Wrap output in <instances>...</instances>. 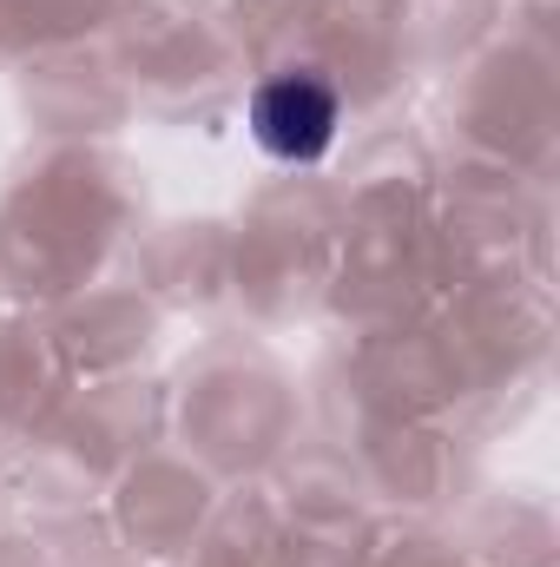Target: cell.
<instances>
[{"label": "cell", "instance_id": "obj_1", "mask_svg": "<svg viewBox=\"0 0 560 567\" xmlns=\"http://www.w3.org/2000/svg\"><path fill=\"white\" fill-rule=\"evenodd\" d=\"M251 133L265 152H278L290 165L303 158H323L336 140V93L317 80V73H283L271 86H258L251 100Z\"/></svg>", "mask_w": 560, "mask_h": 567}]
</instances>
